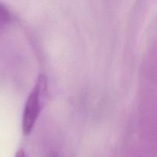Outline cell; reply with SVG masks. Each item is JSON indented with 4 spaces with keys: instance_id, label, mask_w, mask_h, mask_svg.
Wrapping results in <instances>:
<instances>
[{
    "instance_id": "6da1fadb",
    "label": "cell",
    "mask_w": 157,
    "mask_h": 157,
    "mask_svg": "<svg viewBox=\"0 0 157 157\" xmlns=\"http://www.w3.org/2000/svg\"><path fill=\"white\" fill-rule=\"evenodd\" d=\"M47 79L44 75H41L35 87L31 92L26 101L22 116V132L25 135L31 133L40 113V98L41 92L46 91Z\"/></svg>"
},
{
    "instance_id": "7a4b0ae2",
    "label": "cell",
    "mask_w": 157,
    "mask_h": 157,
    "mask_svg": "<svg viewBox=\"0 0 157 157\" xmlns=\"http://www.w3.org/2000/svg\"><path fill=\"white\" fill-rule=\"evenodd\" d=\"M10 20V15L7 9L0 5V26L6 24Z\"/></svg>"
},
{
    "instance_id": "3957f363",
    "label": "cell",
    "mask_w": 157,
    "mask_h": 157,
    "mask_svg": "<svg viewBox=\"0 0 157 157\" xmlns=\"http://www.w3.org/2000/svg\"><path fill=\"white\" fill-rule=\"evenodd\" d=\"M15 157H26V154L22 149H19L15 153Z\"/></svg>"
},
{
    "instance_id": "277c9868",
    "label": "cell",
    "mask_w": 157,
    "mask_h": 157,
    "mask_svg": "<svg viewBox=\"0 0 157 157\" xmlns=\"http://www.w3.org/2000/svg\"><path fill=\"white\" fill-rule=\"evenodd\" d=\"M53 157H58V156H54Z\"/></svg>"
}]
</instances>
